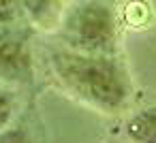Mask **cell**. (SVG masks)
<instances>
[{"label":"cell","instance_id":"4","mask_svg":"<svg viewBox=\"0 0 156 143\" xmlns=\"http://www.w3.org/2000/svg\"><path fill=\"white\" fill-rule=\"evenodd\" d=\"M124 132L133 143H156V107H143L135 111L126 120Z\"/></svg>","mask_w":156,"mask_h":143},{"label":"cell","instance_id":"8","mask_svg":"<svg viewBox=\"0 0 156 143\" xmlns=\"http://www.w3.org/2000/svg\"><path fill=\"white\" fill-rule=\"evenodd\" d=\"M0 143H32V134L24 124H11L0 130Z\"/></svg>","mask_w":156,"mask_h":143},{"label":"cell","instance_id":"1","mask_svg":"<svg viewBox=\"0 0 156 143\" xmlns=\"http://www.w3.org/2000/svg\"><path fill=\"white\" fill-rule=\"evenodd\" d=\"M47 66L69 96L94 111L111 115L130 100L133 83L118 54H83L58 45L49 49Z\"/></svg>","mask_w":156,"mask_h":143},{"label":"cell","instance_id":"5","mask_svg":"<svg viewBox=\"0 0 156 143\" xmlns=\"http://www.w3.org/2000/svg\"><path fill=\"white\" fill-rule=\"evenodd\" d=\"M60 0H22L24 17L37 28H49L58 15Z\"/></svg>","mask_w":156,"mask_h":143},{"label":"cell","instance_id":"6","mask_svg":"<svg viewBox=\"0 0 156 143\" xmlns=\"http://www.w3.org/2000/svg\"><path fill=\"white\" fill-rule=\"evenodd\" d=\"M20 109V98L13 85L0 83V130L13 124Z\"/></svg>","mask_w":156,"mask_h":143},{"label":"cell","instance_id":"2","mask_svg":"<svg viewBox=\"0 0 156 143\" xmlns=\"http://www.w3.org/2000/svg\"><path fill=\"white\" fill-rule=\"evenodd\" d=\"M56 37L62 47L83 54H118L120 22L107 0H77L58 22Z\"/></svg>","mask_w":156,"mask_h":143},{"label":"cell","instance_id":"7","mask_svg":"<svg viewBox=\"0 0 156 143\" xmlns=\"http://www.w3.org/2000/svg\"><path fill=\"white\" fill-rule=\"evenodd\" d=\"M22 17V0H0V26H17Z\"/></svg>","mask_w":156,"mask_h":143},{"label":"cell","instance_id":"3","mask_svg":"<svg viewBox=\"0 0 156 143\" xmlns=\"http://www.w3.org/2000/svg\"><path fill=\"white\" fill-rule=\"evenodd\" d=\"M34 81L30 39L17 26H0V83L13 88Z\"/></svg>","mask_w":156,"mask_h":143}]
</instances>
